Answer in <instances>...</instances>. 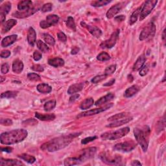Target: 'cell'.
<instances>
[{
  "label": "cell",
  "instance_id": "cell-1",
  "mask_svg": "<svg viewBox=\"0 0 166 166\" xmlns=\"http://www.w3.org/2000/svg\"><path fill=\"white\" fill-rule=\"evenodd\" d=\"M81 133H75L65 136H61L51 139L50 141L44 143L41 146L43 150L48 152H55L66 147L72 142L76 137L79 136Z\"/></svg>",
  "mask_w": 166,
  "mask_h": 166
},
{
  "label": "cell",
  "instance_id": "cell-2",
  "mask_svg": "<svg viewBox=\"0 0 166 166\" xmlns=\"http://www.w3.org/2000/svg\"><path fill=\"white\" fill-rule=\"evenodd\" d=\"M28 132L24 129H15L3 132L0 136V142L3 145H13L18 143L27 138Z\"/></svg>",
  "mask_w": 166,
  "mask_h": 166
},
{
  "label": "cell",
  "instance_id": "cell-3",
  "mask_svg": "<svg viewBox=\"0 0 166 166\" xmlns=\"http://www.w3.org/2000/svg\"><path fill=\"white\" fill-rule=\"evenodd\" d=\"M150 130L149 126L137 127L134 129V134L137 142L140 145L143 152H146L149 143Z\"/></svg>",
  "mask_w": 166,
  "mask_h": 166
},
{
  "label": "cell",
  "instance_id": "cell-4",
  "mask_svg": "<svg viewBox=\"0 0 166 166\" xmlns=\"http://www.w3.org/2000/svg\"><path fill=\"white\" fill-rule=\"evenodd\" d=\"M99 158L102 162L105 163L108 165H124V162L123 161V158L121 156L116 154V155H110L106 153H101L99 155Z\"/></svg>",
  "mask_w": 166,
  "mask_h": 166
},
{
  "label": "cell",
  "instance_id": "cell-5",
  "mask_svg": "<svg viewBox=\"0 0 166 166\" xmlns=\"http://www.w3.org/2000/svg\"><path fill=\"white\" fill-rule=\"evenodd\" d=\"M129 132L130 128L127 127L114 132H107L103 133L101 136V138L104 140L118 139L125 136Z\"/></svg>",
  "mask_w": 166,
  "mask_h": 166
},
{
  "label": "cell",
  "instance_id": "cell-6",
  "mask_svg": "<svg viewBox=\"0 0 166 166\" xmlns=\"http://www.w3.org/2000/svg\"><path fill=\"white\" fill-rule=\"evenodd\" d=\"M157 3L158 2L157 0H149V1L145 2L143 7L141 8V10H140L139 16L140 21H142L152 12Z\"/></svg>",
  "mask_w": 166,
  "mask_h": 166
},
{
  "label": "cell",
  "instance_id": "cell-7",
  "mask_svg": "<svg viewBox=\"0 0 166 166\" xmlns=\"http://www.w3.org/2000/svg\"><path fill=\"white\" fill-rule=\"evenodd\" d=\"M156 25L153 22L149 23L146 27H144L139 34V40L143 41L145 40H149L152 38L156 33Z\"/></svg>",
  "mask_w": 166,
  "mask_h": 166
},
{
  "label": "cell",
  "instance_id": "cell-8",
  "mask_svg": "<svg viewBox=\"0 0 166 166\" xmlns=\"http://www.w3.org/2000/svg\"><path fill=\"white\" fill-rule=\"evenodd\" d=\"M137 144L135 143L134 141H127L122 143H117L114 147V149L116 150H118V151L121 152H130L132 151L133 149H135L136 147Z\"/></svg>",
  "mask_w": 166,
  "mask_h": 166
},
{
  "label": "cell",
  "instance_id": "cell-9",
  "mask_svg": "<svg viewBox=\"0 0 166 166\" xmlns=\"http://www.w3.org/2000/svg\"><path fill=\"white\" fill-rule=\"evenodd\" d=\"M120 33V30L117 29L116 31L112 34L110 38L108 40H106L105 41L103 42L101 44L100 47L102 49H111L113 47L116 45L117 40L118 39V36Z\"/></svg>",
  "mask_w": 166,
  "mask_h": 166
},
{
  "label": "cell",
  "instance_id": "cell-10",
  "mask_svg": "<svg viewBox=\"0 0 166 166\" xmlns=\"http://www.w3.org/2000/svg\"><path fill=\"white\" fill-rule=\"evenodd\" d=\"M97 152L96 147H89L82 150L80 156L79 157V160L81 161L82 163L86 162V160H90L94 157V156Z\"/></svg>",
  "mask_w": 166,
  "mask_h": 166
},
{
  "label": "cell",
  "instance_id": "cell-11",
  "mask_svg": "<svg viewBox=\"0 0 166 166\" xmlns=\"http://www.w3.org/2000/svg\"><path fill=\"white\" fill-rule=\"evenodd\" d=\"M112 106H113V103L107 104L105 106L99 108H96V109H92V110L82 112V113L80 114L79 116H77V117L79 118V117H86V116L96 115V114H97L99 113H101V112H103L104 111L108 110V109L111 108Z\"/></svg>",
  "mask_w": 166,
  "mask_h": 166
},
{
  "label": "cell",
  "instance_id": "cell-12",
  "mask_svg": "<svg viewBox=\"0 0 166 166\" xmlns=\"http://www.w3.org/2000/svg\"><path fill=\"white\" fill-rule=\"evenodd\" d=\"M39 9L38 6H34L31 7L30 9H29L27 11H24V12H16L13 13V16L14 17H16L17 18H24L26 17H29L30 16L34 14L36 12L38 11V10Z\"/></svg>",
  "mask_w": 166,
  "mask_h": 166
},
{
  "label": "cell",
  "instance_id": "cell-13",
  "mask_svg": "<svg viewBox=\"0 0 166 166\" xmlns=\"http://www.w3.org/2000/svg\"><path fill=\"white\" fill-rule=\"evenodd\" d=\"M123 7V4L122 3H117L115 5H114L112 7L108 9V10L106 13V18L108 19H111L114 18L115 16L120 12Z\"/></svg>",
  "mask_w": 166,
  "mask_h": 166
},
{
  "label": "cell",
  "instance_id": "cell-14",
  "mask_svg": "<svg viewBox=\"0 0 166 166\" xmlns=\"http://www.w3.org/2000/svg\"><path fill=\"white\" fill-rule=\"evenodd\" d=\"M81 25L83 26V27H86L88 31L96 38H99L100 36L102 35V31L101 30L96 27V26H92L90 25H87L85 22H81Z\"/></svg>",
  "mask_w": 166,
  "mask_h": 166
},
{
  "label": "cell",
  "instance_id": "cell-15",
  "mask_svg": "<svg viewBox=\"0 0 166 166\" xmlns=\"http://www.w3.org/2000/svg\"><path fill=\"white\" fill-rule=\"evenodd\" d=\"M11 9V3L7 2L3 3L0 7V18L1 22L3 23L5 20V16H6Z\"/></svg>",
  "mask_w": 166,
  "mask_h": 166
},
{
  "label": "cell",
  "instance_id": "cell-16",
  "mask_svg": "<svg viewBox=\"0 0 166 166\" xmlns=\"http://www.w3.org/2000/svg\"><path fill=\"white\" fill-rule=\"evenodd\" d=\"M24 164L20 160L16 159H5L2 158L0 160L1 166H10V165H23Z\"/></svg>",
  "mask_w": 166,
  "mask_h": 166
},
{
  "label": "cell",
  "instance_id": "cell-17",
  "mask_svg": "<svg viewBox=\"0 0 166 166\" xmlns=\"http://www.w3.org/2000/svg\"><path fill=\"white\" fill-rule=\"evenodd\" d=\"M18 36L16 34H12L7 36L3 39L2 42V46L3 48H6L10 45L14 44L16 41Z\"/></svg>",
  "mask_w": 166,
  "mask_h": 166
},
{
  "label": "cell",
  "instance_id": "cell-18",
  "mask_svg": "<svg viewBox=\"0 0 166 166\" xmlns=\"http://www.w3.org/2000/svg\"><path fill=\"white\" fill-rule=\"evenodd\" d=\"M84 82H81V83H77V84H74L71 85L68 90H67V93L68 94H74L75 93L79 92L80 91H81L83 88H84Z\"/></svg>",
  "mask_w": 166,
  "mask_h": 166
},
{
  "label": "cell",
  "instance_id": "cell-19",
  "mask_svg": "<svg viewBox=\"0 0 166 166\" xmlns=\"http://www.w3.org/2000/svg\"><path fill=\"white\" fill-rule=\"evenodd\" d=\"M35 116L38 119L41 121H53L56 116L54 114H40L38 112L35 113Z\"/></svg>",
  "mask_w": 166,
  "mask_h": 166
},
{
  "label": "cell",
  "instance_id": "cell-20",
  "mask_svg": "<svg viewBox=\"0 0 166 166\" xmlns=\"http://www.w3.org/2000/svg\"><path fill=\"white\" fill-rule=\"evenodd\" d=\"M33 2L29 0H25V1H21L18 5V9L20 12L27 11L29 9L32 7Z\"/></svg>",
  "mask_w": 166,
  "mask_h": 166
},
{
  "label": "cell",
  "instance_id": "cell-21",
  "mask_svg": "<svg viewBox=\"0 0 166 166\" xmlns=\"http://www.w3.org/2000/svg\"><path fill=\"white\" fill-rule=\"evenodd\" d=\"M36 33L33 27H29L27 33V42L30 45L33 47L36 43Z\"/></svg>",
  "mask_w": 166,
  "mask_h": 166
},
{
  "label": "cell",
  "instance_id": "cell-22",
  "mask_svg": "<svg viewBox=\"0 0 166 166\" xmlns=\"http://www.w3.org/2000/svg\"><path fill=\"white\" fill-rule=\"evenodd\" d=\"M132 119V117H125L124 119H119V120H117L115 121H112V123L108 124V125H106L107 127H110V128H113V127H117L119 126H121L123 125L126 124L128 123L129 121H131Z\"/></svg>",
  "mask_w": 166,
  "mask_h": 166
},
{
  "label": "cell",
  "instance_id": "cell-23",
  "mask_svg": "<svg viewBox=\"0 0 166 166\" xmlns=\"http://www.w3.org/2000/svg\"><path fill=\"white\" fill-rule=\"evenodd\" d=\"M114 98V93H108L107 95H106L104 97H101L99 99H98L95 105L96 106H101L103 105H104V104H105L106 103H108V101H110L111 100H112Z\"/></svg>",
  "mask_w": 166,
  "mask_h": 166
},
{
  "label": "cell",
  "instance_id": "cell-24",
  "mask_svg": "<svg viewBox=\"0 0 166 166\" xmlns=\"http://www.w3.org/2000/svg\"><path fill=\"white\" fill-rule=\"evenodd\" d=\"M16 24H17V21L16 20H13V19L9 20L6 22H5V23L3 25L2 33H5L9 32V31Z\"/></svg>",
  "mask_w": 166,
  "mask_h": 166
},
{
  "label": "cell",
  "instance_id": "cell-25",
  "mask_svg": "<svg viewBox=\"0 0 166 166\" xmlns=\"http://www.w3.org/2000/svg\"><path fill=\"white\" fill-rule=\"evenodd\" d=\"M145 61H146V58H145L144 55L139 56L133 66V71H136L139 70L143 66Z\"/></svg>",
  "mask_w": 166,
  "mask_h": 166
},
{
  "label": "cell",
  "instance_id": "cell-26",
  "mask_svg": "<svg viewBox=\"0 0 166 166\" xmlns=\"http://www.w3.org/2000/svg\"><path fill=\"white\" fill-rule=\"evenodd\" d=\"M48 64L55 67H62L64 65V60L59 57H55V58L49 59Z\"/></svg>",
  "mask_w": 166,
  "mask_h": 166
},
{
  "label": "cell",
  "instance_id": "cell-27",
  "mask_svg": "<svg viewBox=\"0 0 166 166\" xmlns=\"http://www.w3.org/2000/svg\"><path fill=\"white\" fill-rule=\"evenodd\" d=\"M23 70V64L22 61L19 59L15 60L13 64V71L16 74H20Z\"/></svg>",
  "mask_w": 166,
  "mask_h": 166
},
{
  "label": "cell",
  "instance_id": "cell-28",
  "mask_svg": "<svg viewBox=\"0 0 166 166\" xmlns=\"http://www.w3.org/2000/svg\"><path fill=\"white\" fill-rule=\"evenodd\" d=\"M139 90V87L138 85H133L130 88H127L125 92V97L128 98L134 96L136 93H137Z\"/></svg>",
  "mask_w": 166,
  "mask_h": 166
},
{
  "label": "cell",
  "instance_id": "cell-29",
  "mask_svg": "<svg viewBox=\"0 0 166 166\" xmlns=\"http://www.w3.org/2000/svg\"><path fill=\"white\" fill-rule=\"evenodd\" d=\"M36 89L40 93H44V94L49 93L52 91V88L48 84H45V83L39 84L36 87Z\"/></svg>",
  "mask_w": 166,
  "mask_h": 166
},
{
  "label": "cell",
  "instance_id": "cell-30",
  "mask_svg": "<svg viewBox=\"0 0 166 166\" xmlns=\"http://www.w3.org/2000/svg\"><path fill=\"white\" fill-rule=\"evenodd\" d=\"M59 16H57L56 14H50L48 15V16L46 17V22L48 23V26L50 27L51 26L55 25L56 23H57L59 22Z\"/></svg>",
  "mask_w": 166,
  "mask_h": 166
},
{
  "label": "cell",
  "instance_id": "cell-31",
  "mask_svg": "<svg viewBox=\"0 0 166 166\" xmlns=\"http://www.w3.org/2000/svg\"><path fill=\"white\" fill-rule=\"evenodd\" d=\"M82 162L79 160V158H67L64 161V165H79L81 164Z\"/></svg>",
  "mask_w": 166,
  "mask_h": 166
},
{
  "label": "cell",
  "instance_id": "cell-32",
  "mask_svg": "<svg viewBox=\"0 0 166 166\" xmlns=\"http://www.w3.org/2000/svg\"><path fill=\"white\" fill-rule=\"evenodd\" d=\"M93 103H94V101L92 98H87L81 103L80 108L82 110H87L93 105Z\"/></svg>",
  "mask_w": 166,
  "mask_h": 166
},
{
  "label": "cell",
  "instance_id": "cell-33",
  "mask_svg": "<svg viewBox=\"0 0 166 166\" xmlns=\"http://www.w3.org/2000/svg\"><path fill=\"white\" fill-rule=\"evenodd\" d=\"M129 115V113L128 112H122L120 114H117L116 115L112 116L110 117L108 119V121H115L117 120H119V119H124L125 117H127V116Z\"/></svg>",
  "mask_w": 166,
  "mask_h": 166
},
{
  "label": "cell",
  "instance_id": "cell-34",
  "mask_svg": "<svg viewBox=\"0 0 166 166\" xmlns=\"http://www.w3.org/2000/svg\"><path fill=\"white\" fill-rule=\"evenodd\" d=\"M18 157L25 160V162H27L29 164H33L36 161V158L28 154H22L18 155Z\"/></svg>",
  "mask_w": 166,
  "mask_h": 166
},
{
  "label": "cell",
  "instance_id": "cell-35",
  "mask_svg": "<svg viewBox=\"0 0 166 166\" xmlns=\"http://www.w3.org/2000/svg\"><path fill=\"white\" fill-rule=\"evenodd\" d=\"M141 8L142 7H139L136 10H135V11L132 14L131 18H130V21H129V24L130 25H133L134 23L136 22V21L138 20V18L139 16V13H140V10H141Z\"/></svg>",
  "mask_w": 166,
  "mask_h": 166
},
{
  "label": "cell",
  "instance_id": "cell-36",
  "mask_svg": "<svg viewBox=\"0 0 166 166\" xmlns=\"http://www.w3.org/2000/svg\"><path fill=\"white\" fill-rule=\"evenodd\" d=\"M36 45H37L38 48L40 50V51L43 52V53H48V52H49V47L40 40H38L36 42Z\"/></svg>",
  "mask_w": 166,
  "mask_h": 166
},
{
  "label": "cell",
  "instance_id": "cell-37",
  "mask_svg": "<svg viewBox=\"0 0 166 166\" xmlns=\"http://www.w3.org/2000/svg\"><path fill=\"white\" fill-rule=\"evenodd\" d=\"M18 92L17 91H7L4 93H2L1 95V98H7V99H10V98H14L18 96Z\"/></svg>",
  "mask_w": 166,
  "mask_h": 166
},
{
  "label": "cell",
  "instance_id": "cell-38",
  "mask_svg": "<svg viewBox=\"0 0 166 166\" xmlns=\"http://www.w3.org/2000/svg\"><path fill=\"white\" fill-rule=\"evenodd\" d=\"M56 103L55 100H51V101L46 102L44 104V110L47 112L52 110L56 106Z\"/></svg>",
  "mask_w": 166,
  "mask_h": 166
},
{
  "label": "cell",
  "instance_id": "cell-39",
  "mask_svg": "<svg viewBox=\"0 0 166 166\" xmlns=\"http://www.w3.org/2000/svg\"><path fill=\"white\" fill-rule=\"evenodd\" d=\"M42 36H43V38L44 40V41L47 44H49L50 45H55V40L54 38L52 37L50 34H49L48 33H44V34H42Z\"/></svg>",
  "mask_w": 166,
  "mask_h": 166
},
{
  "label": "cell",
  "instance_id": "cell-40",
  "mask_svg": "<svg viewBox=\"0 0 166 166\" xmlns=\"http://www.w3.org/2000/svg\"><path fill=\"white\" fill-rule=\"evenodd\" d=\"M66 25L67 27H69L74 31H76V25L74 22V19L71 16H69L66 21Z\"/></svg>",
  "mask_w": 166,
  "mask_h": 166
},
{
  "label": "cell",
  "instance_id": "cell-41",
  "mask_svg": "<svg viewBox=\"0 0 166 166\" xmlns=\"http://www.w3.org/2000/svg\"><path fill=\"white\" fill-rule=\"evenodd\" d=\"M97 59L99 61L105 62L107 61L110 59V56L109 55L108 53H106V52H102L100 54H99L97 56Z\"/></svg>",
  "mask_w": 166,
  "mask_h": 166
},
{
  "label": "cell",
  "instance_id": "cell-42",
  "mask_svg": "<svg viewBox=\"0 0 166 166\" xmlns=\"http://www.w3.org/2000/svg\"><path fill=\"white\" fill-rule=\"evenodd\" d=\"M111 1H107V0H101V1H93L91 3V5L93 7H102L106 5L107 4L110 3Z\"/></svg>",
  "mask_w": 166,
  "mask_h": 166
},
{
  "label": "cell",
  "instance_id": "cell-43",
  "mask_svg": "<svg viewBox=\"0 0 166 166\" xmlns=\"http://www.w3.org/2000/svg\"><path fill=\"white\" fill-rule=\"evenodd\" d=\"M106 77H107V75H106L105 74L99 75L96 76L95 77H93L91 81L93 84H97V83H99V82L103 81V80L106 79Z\"/></svg>",
  "mask_w": 166,
  "mask_h": 166
},
{
  "label": "cell",
  "instance_id": "cell-44",
  "mask_svg": "<svg viewBox=\"0 0 166 166\" xmlns=\"http://www.w3.org/2000/svg\"><path fill=\"white\" fill-rule=\"evenodd\" d=\"M116 70V65H111L110 66L107 67L105 71V74L106 75H110L115 72Z\"/></svg>",
  "mask_w": 166,
  "mask_h": 166
},
{
  "label": "cell",
  "instance_id": "cell-45",
  "mask_svg": "<svg viewBox=\"0 0 166 166\" xmlns=\"http://www.w3.org/2000/svg\"><path fill=\"white\" fill-rule=\"evenodd\" d=\"M28 79L32 81H38L40 80V77L38 74H34V73H30L27 75Z\"/></svg>",
  "mask_w": 166,
  "mask_h": 166
},
{
  "label": "cell",
  "instance_id": "cell-46",
  "mask_svg": "<svg viewBox=\"0 0 166 166\" xmlns=\"http://www.w3.org/2000/svg\"><path fill=\"white\" fill-rule=\"evenodd\" d=\"M38 123V121L34 119H29L27 120H25L23 122V125L29 126V125H34Z\"/></svg>",
  "mask_w": 166,
  "mask_h": 166
},
{
  "label": "cell",
  "instance_id": "cell-47",
  "mask_svg": "<svg viewBox=\"0 0 166 166\" xmlns=\"http://www.w3.org/2000/svg\"><path fill=\"white\" fill-rule=\"evenodd\" d=\"M52 10V4L50 3L44 4L42 7L41 9V10L43 13H46V12H49Z\"/></svg>",
  "mask_w": 166,
  "mask_h": 166
},
{
  "label": "cell",
  "instance_id": "cell-48",
  "mask_svg": "<svg viewBox=\"0 0 166 166\" xmlns=\"http://www.w3.org/2000/svg\"><path fill=\"white\" fill-rule=\"evenodd\" d=\"M97 138V136H90V137H88V138H86L85 139H83L82 140V141H81V143L83 144V145H85V144H87L88 143L94 141V140L96 139Z\"/></svg>",
  "mask_w": 166,
  "mask_h": 166
},
{
  "label": "cell",
  "instance_id": "cell-49",
  "mask_svg": "<svg viewBox=\"0 0 166 166\" xmlns=\"http://www.w3.org/2000/svg\"><path fill=\"white\" fill-rule=\"evenodd\" d=\"M149 71V67L147 65H143V66L139 70V75L143 77L147 74Z\"/></svg>",
  "mask_w": 166,
  "mask_h": 166
},
{
  "label": "cell",
  "instance_id": "cell-50",
  "mask_svg": "<svg viewBox=\"0 0 166 166\" xmlns=\"http://www.w3.org/2000/svg\"><path fill=\"white\" fill-rule=\"evenodd\" d=\"M0 123L4 126H10V125H12L13 122L11 119H2L1 121H0Z\"/></svg>",
  "mask_w": 166,
  "mask_h": 166
},
{
  "label": "cell",
  "instance_id": "cell-51",
  "mask_svg": "<svg viewBox=\"0 0 166 166\" xmlns=\"http://www.w3.org/2000/svg\"><path fill=\"white\" fill-rule=\"evenodd\" d=\"M42 58V54L39 51H35L33 53V59L35 61H38Z\"/></svg>",
  "mask_w": 166,
  "mask_h": 166
},
{
  "label": "cell",
  "instance_id": "cell-52",
  "mask_svg": "<svg viewBox=\"0 0 166 166\" xmlns=\"http://www.w3.org/2000/svg\"><path fill=\"white\" fill-rule=\"evenodd\" d=\"M33 71H37V72H42L44 70L43 66H42L40 64H34L32 67H31Z\"/></svg>",
  "mask_w": 166,
  "mask_h": 166
},
{
  "label": "cell",
  "instance_id": "cell-53",
  "mask_svg": "<svg viewBox=\"0 0 166 166\" xmlns=\"http://www.w3.org/2000/svg\"><path fill=\"white\" fill-rule=\"evenodd\" d=\"M57 36H58V38L60 41L62 42H66L67 41V37L66 35L62 32H59L57 34Z\"/></svg>",
  "mask_w": 166,
  "mask_h": 166
},
{
  "label": "cell",
  "instance_id": "cell-54",
  "mask_svg": "<svg viewBox=\"0 0 166 166\" xmlns=\"http://www.w3.org/2000/svg\"><path fill=\"white\" fill-rule=\"evenodd\" d=\"M9 66L8 64L5 63L2 64V68H1V72L3 74H6L9 72Z\"/></svg>",
  "mask_w": 166,
  "mask_h": 166
},
{
  "label": "cell",
  "instance_id": "cell-55",
  "mask_svg": "<svg viewBox=\"0 0 166 166\" xmlns=\"http://www.w3.org/2000/svg\"><path fill=\"white\" fill-rule=\"evenodd\" d=\"M10 55V51L9 50H3L1 53L2 58H8Z\"/></svg>",
  "mask_w": 166,
  "mask_h": 166
},
{
  "label": "cell",
  "instance_id": "cell-56",
  "mask_svg": "<svg viewBox=\"0 0 166 166\" xmlns=\"http://www.w3.org/2000/svg\"><path fill=\"white\" fill-rule=\"evenodd\" d=\"M114 20H115L116 22H123V20H125V16L124 15H119V16H117L114 18Z\"/></svg>",
  "mask_w": 166,
  "mask_h": 166
},
{
  "label": "cell",
  "instance_id": "cell-57",
  "mask_svg": "<svg viewBox=\"0 0 166 166\" xmlns=\"http://www.w3.org/2000/svg\"><path fill=\"white\" fill-rule=\"evenodd\" d=\"M40 26L42 29H47V28L49 27L48 26V23H47L45 20L41 21V22H40Z\"/></svg>",
  "mask_w": 166,
  "mask_h": 166
},
{
  "label": "cell",
  "instance_id": "cell-58",
  "mask_svg": "<svg viewBox=\"0 0 166 166\" xmlns=\"http://www.w3.org/2000/svg\"><path fill=\"white\" fill-rule=\"evenodd\" d=\"M13 149L10 147H1V150L3 152H6V153H11L13 151Z\"/></svg>",
  "mask_w": 166,
  "mask_h": 166
},
{
  "label": "cell",
  "instance_id": "cell-59",
  "mask_svg": "<svg viewBox=\"0 0 166 166\" xmlns=\"http://www.w3.org/2000/svg\"><path fill=\"white\" fill-rule=\"evenodd\" d=\"M79 50H80V49L78 48V47H74V48L71 49V55H76L79 53Z\"/></svg>",
  "mask_w": 166,
  "mask_h": 166
},
{
  "label": "cell",
  "instance_id": "cell-60",
  "mask_svg": "<svg viewBox=\"0 0 166 166\" xmlns=\"http://www.w3.org/2000/svg\"><path fill=\"white\" fill-rule=\"evenodd\" d=\"M79 97V94H75V95H73V96H71L70 99V103H74L77 99H78V97Z\"/></svg>",
  "mask_w": 166,
  "mask_h": 166
},
{
  "label": "cell",
  "instance_id": "cell-61",
  "mask_svg": "<svg viewBox=\"0 0 166 166\" xmlns=\"http://www.w3.org/2000/svg\"><path fill=\"white\" fill-rule=\"evenodd\" d=\"M115 81H116V80L114 79H112L111 81H110L109 82L105 83V84H104L103 86H112V85H113L114 84V82H115Z\"/></svg>",
  "mask_w": 166,
  "mask_h": 166
},
{
  "label": "cell",
  "instance_id": "cell-62",
  "mask_svg": "<svg viewBox=\"0 0 166 166\" xmlns=\"http://www.w3.org/2000/svg\"><path fill=\"white\" fill-rule=\"evenodd\" d=\"M131 165L136 166V165H142V164L140 163L138 160H134L131 163Z\"/></svg>",
  "mask_w": 166,
  "mask_h": 166
},
{
  "label": "cell",
  "instance_id": "cell-63",
  "mask_svg": "<svg viewBox=\"0 0 166 166\" xmlns=\"http://www.w3.org/2000/svg\"><path fill=\"white\" fill-rule=\"evenodd\" d=\"M165 29L164 30V31H163V34H162V40H163V41L164 42H165Z\"/></svg>",
  "mask_w": 166,
  "mask_h": 166
},
{
  "label": "cell",
  "instance_id": "cell-64",
  "mask_svg": "<svg viewBox=\"0 0 166 166\" xmlns=\"http://www.w3.org/2000/svg\"><path fill=\"white\" fill-rule=\"evenodd\" d=\"M1 79H2V81H1V82H3V80H4V79H3V77H2V78H1Z\"/></svg>",
  "mask_w": 166,
  "mask_h": 166
}]
</instances>
